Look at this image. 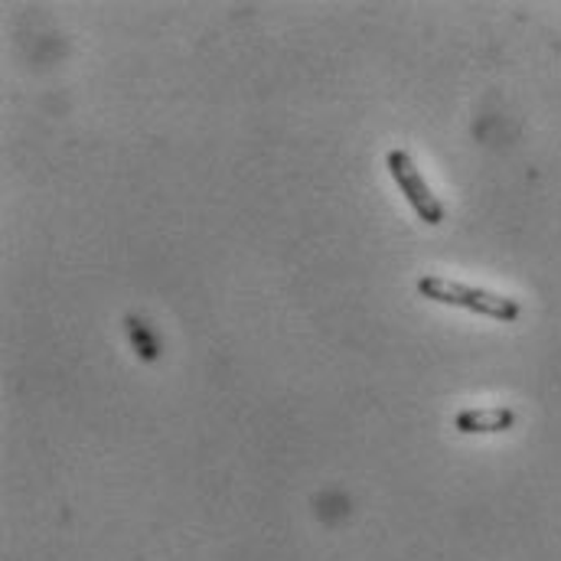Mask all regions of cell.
<instances>
[{"label": "cell", "mask_w": 561, "mask_h": 561, "mask_svg": "<svg viewBox=\"0 0 561 561\" xmlns=\"http://www.w3.org/2000/svg\"><path fill=\"white\" fill-rule=\"evenodd\" d=\"M386 167H389V173H392L396 186L405 193L409 206L415 209V216H419L421 222H427V226H440V222H444V203L431 193V186H427V180L421 176V170L415 167V160H412L405 150H389Z\"/></svg>", "instance_id": "cell-2"}, {"label": "cell", "mask_w": 561, "mask_h": 561, "mask_svg": "<svg viewBox=\"0 0 561 561\" xmlns=\"http://www.w3.org/2000/svg\"><path fill=\"white\" fill-rule=\"evenodd\" d=\"M516 424V412L513 409H467L454 419V427L460 434H500V431H510Z\"/></svg>", "instance_id": "cell-3"}, {"label": "cell", "mask_w": 561, "mask_h": 561, "mask_svg": "<svg viewBox=\"0 0 561 561\" xmlns=\"http://www.w3.org/2000/svg\"><path fill=\"white\" fill-rule=\"evenodd\" d=\"M419 294L434 300V304L473 310V313L500 320V323H513L523 313V307L513 297H503V294L486 290V287H470V284H460V280L440 278V275H424L419 280Z\"/></svg>", "instance_id": "cell-1"}, {"label": "cell", "mask_w": 561, "mask_h": 561, "mask_svg": "<svg viewBox=\"0 0 561 561\" xmlns=\"http://www.w3.org/2000/svg\"><path fill=\"white\" fill-rule=\"evenodd\" d=\"M128 333H131V340L138 343L140 356H144V359H157V340L150 336V330H147L140 320L128 317Z\"/></svg>", "instance_id": "cell-4"}]
</instances>
